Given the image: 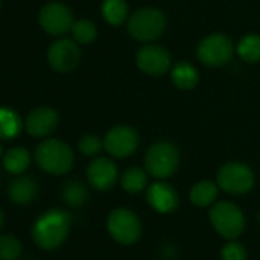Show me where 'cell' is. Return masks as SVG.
<instances>
[{
	"label": "cell",
	"instance_id": "22",
	"mask_svg": "<svg viewBox=\"0 0 260 260\" xmlns=\"http://www.w3.org/2000/svg\"><path fill=\"white\" fill-rule=\"evenodd\" d=\"M101 16L109 25L119 26L128 16V5L125 0H103Z\"/></svg>",
	"mask_w": 260,
	"mask_h": 260
},
{
	"label": "cell",
	"instance_id": "2",
	"mask_svg": "<svg viewBox=\"0 0 260 260\" xmlns=\"http://www.w3.org/2000/svg\"><path fill=\"white\" fill-rule=\"evenodd\" d=\"M37 166L49 175H64L74 166V153L71 147L55 138L45 140L34 152Z\"/></svg>",
	"mask_w": 260,
	"mask_h": 260
},
{
	"label": "cell",
	"instance_id": "6",
	"mask_svg": "<svg viewBox=\"0 0 260 260\" xmlns=\"http://www.w3.org/2000/svg\"><path fill=\"white\" fill-rule=\"evenodd\" d=\"M110 237L119 245H134L140 240L143 225L140 217L128 208H115L106 220Z\"/></svg>",
	"mask_w": 260,
	"mask_h": 260
},
{
	"label": "cell",
	"instance_id": "25",
	"mask_svg": "<svg viewBox=\"0 0 260 260\" xmlns=\"http://www.w3.org/2000/svg\"><path fill=\"white\" fill-rule=\"evenodd\" d=\"M71 32H72V39L80 45H89V43L95 42V39L98 36L95 23L90 20H86V19L74 22Z\"/></svg>",
	"mask_w": 260,
	"mask_h": 260
},
{
	"label": "cell",
	"instance_id": "24",
	"mask_svg": "<svg viewBox=\"0 0 260 260\" xmlns=\"http://www.w3.org/2000/svg\"><path fill=\"white\" fill-rule=\"evenodd\" d=\"M237 55L246 63H257L260 61V36L248 34L243 36L237 43Z\"/></svg>",
	"mask_w": 260,
	"mask_h": 260
},
{
	"label": "cell",
	"instance_id": "3",
	"mask_svg": "<svg viewBox=\"0 0 260 260\" xmlns=\"http://www.w3.org/2000/svg\"><path fill=\"white\" fill-rule=\"evenodd\" d=\"M208 217L216 233L226 240H236L245 231V214L236 204L230 201L213 204Z\"/></svg>",
	"mask_w": 260,
	"mask_h": 260
},
{
	"label": "cell",
	"instance_id": "32",
	"mask_svg": "<svg viewBox=\"0 0 260 260\" xmlns=\"http://www.w3.org/2000/svg\"><path fill=\"white\" fill-rule=\"evenodd\" d=\"M17 260H20V258H17Z\"/></svg>",
	"mask_w": 260,
	"mask_h": 260
},
{
	"label": "cell",
	"instance_id": "14",
	"mask_svg": "<svg viewBox=\"0 0 260 260\" xmlns=\"http://www.w3.org/2000/svg\"><path fill=\"white\" fill-rule=\"evenodd\" d=\"M58 113L51 107H37L31 110L25 119V128L31 137H49L58 125Z\"/></svg>",
	"mask_w": 260,
	"mask_h": 260
},
{
	"label": "cell",
	"instance_id": "18",
	"mask_svg": "<svg viewBox=\"0 0 260 260\" xmlns=\"http://www.w3.org/2000/svg\"><path fill=\"white\" fill-rule=\"evenodd\" d=\"M219 194V185L211 181H201L190 190V201L194 207L205 208L214 204Z\"/></svg>",
	"mask_w": 260,
	"mask_h": 260
},
{
	"label": "cell",
	"instance_id": "23",
	"mask_svg": "<svg viewBox=\"0 0 260 260\" xmlns=\"http://www.w3.org/2000/svg\"><path fill=\"white\" fill-rule=\"evenodd\" d=\"M89 199L87 187L80 181H69L63 187V201L71 208L83 207Z\"/></svg>",
	"mask_w": 260,
	"mask_h": 260
},
{
	"label": "cell",
	"instance_id": "20",
	"mask_svg": "<svg viewBox=\"0 0 260 260\" xmlns=\"http://www.w3.org/2000/svg\"><path fill=\"white\" fill-rule=\"evenodd\" d=\"M147 182V170H143L140 167H128L121 176V187L124 191L130 194H137L146 190Z\"/></svg>",
	"mask_w": 260,
	"mask_h": 260
},
{
	"label": "cell",
	"instance_id": "8",
	"mask_svg": "<svg viewBox=\"0 0 260 260\" xmlns=\"http://www.w3.org/2000/svg\"><path fill=\"white\" fill-rule=\"evenodd\" d=\"M233 42L225 34H210L201 40L196 49L198 60L210 68H219L233 58Z\"/></svg>",
	"mask_w": 260,
	"mask_h": 260
},
{
	"label": "cell",
	"instance_id": "29",
	"mask_svg": "<svg viewBox=\"0 0 260 260\" xmlns=\"http://www.w3.org/2000/svg\"><path fill=\"white\" fill-rule=\"evenodd\" d=\"M4 223H5V214H4L2 208H0V230H2Z\"/></svg>",
	"mask_w": 260,
	"mask_h": 260
},
{
	"label": "cell",
	"instance_id": "28",
	"mask_svg": "<svg viewBox=\"0 0 260 260\" xmlns=\"http://www.w3.org/2000/svg\"><path fill=\"white\" fill-rule=\"evenodd\" d=\"M103 147H104V146H103V141H101L96 135H93V134L84 135V137L80 140V143H78L80 152H81L83 155H86V156H95V155H98V153L101 152Z\"/></svg>",
	"mask_w": 260,
	"mask_h": 260
},
{
	"label": "cell",
	"instance_id": "7",
	"mask_svg": "<svg viewBox=\"0 0 260 260\" xmlns=\"http://www.w3.org/2000/svg\"><path fill=\"white\" fill-rule=\"evenodd\" d=\"M255 182L251 167L242 162H226L217 172V185L228 194H246Z\"/></svg>",
	"mask_w": 260,
	"mask_h": 260
},
{
	"label": "cell",
	"instance_id": "19",
	"mask_svg": "<svg viewBox=\"0 0 260 260\" xmlns=\"http://www.w3.org/2000/svg\"><path fill=\"white\" fill-rule=\"evenodd\" d=\"M22 118L10 107H0V140H13L22 132Z\"/></svg>",
	"mask_w": 260,
	"mask_h": 260
},
{
	"label": "cell",
	"instance_id": "12",
	"mask_svg": "<svg viewBox=\"0 0 260 260\" xmlns=\"http://www.w3.org/2000/svg\"><path fill=\"white\" fill-rule=\"evenodd\" d=\"M170 64L169 51L159 45H146L137 52V66L147 75H164L170 69Z\"/></svg>",
	"mask_w": 260,
	"mask_h": 260
},
{
	"label": "cell",
	"instance_id": "30",
	"mask_svg": "<svg viewBox=\"0 0 260 260\" xmlns=\"http://www.w3.org/2000/svg\"><path fill=\"white\" fill-rule=\"evenodd\" d=\"M2 153H4V149H2V146H0V156H2Z\"/></svg>",
	"mask_w": 260,
	"mask_h": 260
},
{
	"label": "cell",
	"instance_id": "16",
	"mask_svg": "<svg viewBox=\"0 0 260 260\" xmlns=\"http://www.w3.org/2000/svg\"><path fill=\"white\" fill-rule=\"evenodd\" d=\"M39 194V185L34 178L31 176H20L14 179L8 188V196L14 204L28 205L31 204Z\"/></svg>",
	"mask_w": 260,
	"mask_h": 260
},
{
	"label": "cell",
	"instance_id": "17",
	"mask_svg": "<svg viewBox=\"0 0 260 260\" xmlns=\"http://www.w3.org/2000/svg\"><path fill=\"white\" fill-rule=\"evenodd\" d=\"M172 81L181 90H191L199 83V72L191 63L178 61L172 69Z\"/></svg>",
	"mask_w": 260,
	"mask_h": 260
},
{
	"label": "cell",
	"instance_id": "1",
	"mask_svg": "<svg viewBox=\"0 0 260 260\" xmlns=\"http://www.w3.org/2000/svg\"><path fill=\"white\" fill-rule=\"evenodd\" d=\"M71 223L72 216L69 211L63 208H51L36 219L31 228L32 240L42 249H57L68 239Z\"/></svg>",
	"mask_w": 260,
	"mask_h": 260
},
{
	"label": "cell",
	"instance_id": "9",
	"mask_svg": "<svg viewBox=\"0 0 260 260\" xmlns=\"http://www.w3.org/2000/svg\"><path fill=\"white\" fill-rule=\"evenodd\" d=\"M138 144H140V138L137 130L127 125H116L110 128L103 140V146L106 152L118 159L128 158L130 155H134Z\"/></svg>",
	"mask_w": 260,
	"mask_h": 260
},
{
	"label": "cell",
	"instance_id": "4",
	"mask_svg": "<svg viewBox=\"0 0 260 260\" xmlns=\"http://www.w3.org/2000/svg\"><path fill=\"white\" fill-rule=\"evenodd\" d=\"M167 20L161 10L156 8H140L128 17L127 29L128 34L138 42H153L166 31Z\"/></svg>",
	"mask_w": 260,
	"mask_h": 260
},
{
	"label": "cell",
	"instance_id": "21",
	"mask_svg": "<svg viewBox=\"0 0 260 260\" xmlns=\"http://www.w3.org/2000/svg\"><path fill=\"white\" fill-rule=\"evenodd\" d=\"M31 164V153L25 147L10 149L4 156V167L13 175H22Z\"/></svg>",
	"mask_w": 260,
	"mask_h": 260
},
{
	"label": "cell",
	"instance_id": "5",
	"mask_svg": "<svg viewBox=\"0 0 260 260\" xmlns=\"http://www.w3.org/2000/svg\"><path fill=\"white\" fill-rule=\"evenodd\" d=\"M181 155L175 144L169 141L155 143L146 153L144 166L150 176L156 179L170 178L179 167Z\"/></svg>",
	"mask_w": 260,
	"mask_h": 260
},
{
	"label": "cell",
	"instance_id": "31",
	"mask_svg": "<svg viewBox=\"0 0 260 260\" xmlns=\"http://www.w3.org/2000/svg\"><path fill=\"white\" fill-rule=\"evenodd\" d=\"M0 7H2V0H0Z\"/></svg>",
	"mask_w": 260,
	"mask_h": 260
},
{
	"label": "cell",
	"instance_id": "10",
	"mask_svg": "<svg viewBox=\"0 0 260 260\" xmlns=\"http://www.w3.org/2000/svg\"><path fill=\"white\" fill-rule=\"evenodd\" d=\"M39 23L42 29L51 36H63L71 31L74 17L71 10L61 2L46 4L39 14Z\"/></svg>",
	"mask_w": 260,
	"mask_h": 260
},
{
	"label": "cell",
	"instance_id": "26",
	"mask_svg": "<svg viewBox=\"0 0 260 260\" xmlns=\"http://www.w3.org/2000/svg\"><path fill=\"white\" fill-rule=\"evenodd\" d=\"M23 251L22 242L13 234L0 236V260H17Z\"/></svg>",
	"mask_w": 260,
	"mask_h": 260
},
{
	"label": "cell",
	"instance_id": "27",
	"mask_svg": "<svg viewBox=\"0 0 260 260\" xmlns=\"http://www.w3.org/2000/svg\"><path fill=\"white\" fill-rule=\"evenodd\" d=\"M220 257L222 260H246L248 252H246V248L240 242L228 240L220 249Z\"/></svg>",
	"mask_w": 260,
	"mask_h": 260
},
{
	"label": "cell",
	"instance_id": "13",
	"mask_svg": "<svg viewBox=\"0 0 260 260\" xmlns=\"http://www.w3.org/2000/svg\"><path fill=\"white\" fill-rule=\"evenodd\" d=\"M146 199L149 205L161 214H170L176 211V208L179 207L178 191L175 190L173 185H170L169 182H164L162 179L149 185Z\"/></svg>",
	"mask_w": 260,
	"mask_h": 260
},
{
	"label": "cell",
	"instance_id": "11",
	"mask_svg": "<svg viewBox=\"0 0 260 260\" xmlns=\"http://www.w3.org/2000/svg\"><path fill=\"white\" fill-rule=\"evenodd\" d=\"M80 48L75 40L58 39L48 49V63L57 72H69L80 63Z\"/></svg>",
	"mask_w": 260,
	"mask_h": 260
},
{
	"label": "cell",
	"instance_id": "15",
	"mask_svg": "<svg viewBox=\"0 0 260 260\" xmlns=\"http://www.w3.org/2000/svg\"><path fill=\"white\" fill-rule=\"evenodd\" d=\"M87 181L92 188L98 191L110 190L118 181V169L113 161L107 158H96L87 167Z\"/></svg>",
	"mask_w": 260,
	"mask_h": 260
}]
</instances>
